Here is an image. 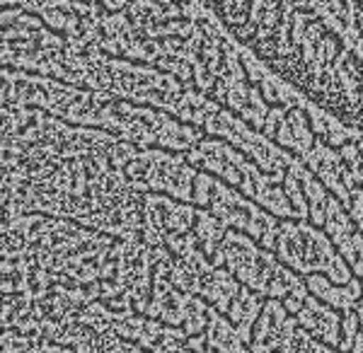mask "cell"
<instances>
[{
  "label": "cell",
  "instance_id": "6da1fadb",
  "mask_svg": "<svg viewBox=\"0 0 363 353\" xmlns=\"http://www.w3.org/2000/svg\"><path fill=\"white\" fill-rule=\"evenodd\" d=\"M301 322L310 329V334L315 337L330 341V344H337V337H339V322H337V315L330 313V310L320 308L318 303H310V308H306L301 313Z\"/></svg>",
  "mask_w": 363,
  "mask_h": 353
},
{
  "label": "cell",
  "instance_id": "7a4b0ae2",
  "mask_svg": "<svg viewBox=\"0 0 363 353\" xmlns=\"http://www.w3.org/2000/svg\"><path fill=\"white\" fill-rule=\"evenodd\" d=\"M284 351L286 353H330V349H325V346L306 337V334H294V339L286 341Z\"/></svg>",
  "mask_w": 363,
  "mask_h": 353
}]
</instances>
